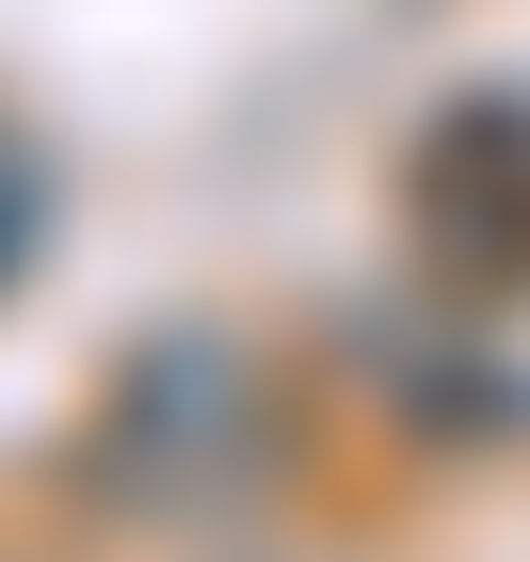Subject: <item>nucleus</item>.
Listing matches in <instances>:
<instances>
[{"label":"nucleus","mask_w":530,"mask_h":562,"mask_svg":"<svg viewBox=\"0 0 530 562\" xmlns=\"http://www.w3.org/2000/svg\"><path fill=\"white\" fill-rule=\"evenodd\" d=\"M258 467H273V386L241 370V338L161 322V338L113 353V386H97V418H81L97 515H241Z\"/></svg>","instance_id":"1"},{"label":"nucleus","mask_w":530,"mask_h":562,"mask_svg":"<svg viewBox=\"0 0 530 562\" xmlns=\"http://www.w3.org/2000/svg\"><path fill=\"white\" fill-rule=\"evenodd\" d=\"M402 241L450 305H515L530 290V97L515 81H466L418 113L402 145Z\"/></svg>","instance_id":"2"},{"label":"nucleus","mask_w":530,"mask_h":562,"mask_svg":"<svg viewBox=\"0 0 530 562\" xmlns=\"http://www.w3.org/2000/svg\"><path fill=\"white\" fill-rule=\"evenodd\" d=\"M33 225H48V177H33V145L0 130V290L33 273Z\"/></svg>","instance_id":"3"}]
</instances>
